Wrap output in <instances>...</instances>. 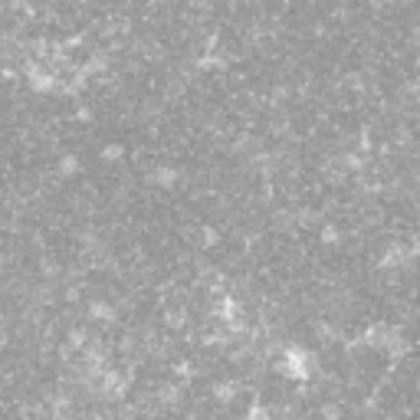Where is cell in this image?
<instances>
[{
	"label": "cell",
	"instance_id": "cell-1",
	"mask_svg": "<svg viewBox=\"0 0 420 420\" xmlns=\"http://www.w3.org/2000/svg\"><path fill=\"white\" fill-rule=\"evenodd\" d=\"M59 171L66 174V178H73V174L79 171V158H63V164H59Z\"/></svg>",
	"mask_w": 420,
	"mask_h": 420
},
{
	"label": "cell",
	"instance_id": "cell-2",
	"mask_svg": "<svg viewBox=\"0 0 420 420\" xmlns=\"http://www.w3.org/2000/svg\"><path fill=\"white\" fill-rule=\"evenodd\" d=\"M92 315H96V319H105V322H109V319H115V312H112V306H92Z\"/></svg>",
	"mask_w": 420,
	"mask_h": 420
},
{
	"label": "cell",
	"instance_id": "cell-3",
	"mask_svg": "<svg viewBox=\"0 0 420 420\" xmlns=\"http://www.w3.org/2000/svg\"><path fill=\"white\" fill-rule=\"evenodd\" d=\"M102 158H109V161H115V158H122V144H112V148H105Z\"/></svg>",
	"mask_w": 420,
	"mask_h": 420
}]
</instances>
